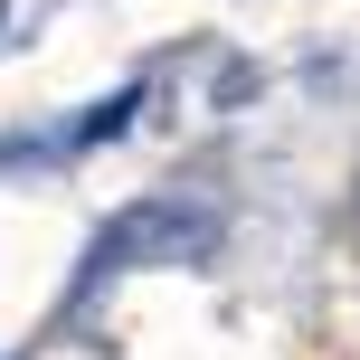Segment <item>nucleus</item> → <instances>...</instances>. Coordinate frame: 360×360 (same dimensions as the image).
Here are the masks:
<instances>
[{"label":"nucleus","instance_id":"1","mask_svg":"<svg viewBox=\"0 0 360 360\" xmlns=\"http://www.w3.org/2000/svg\"><path fill=\"white\" fill-rule=\"evenodd\" d=\"M218 247V209L209 199H143V209H124L105 237H95V256H86V275H76V304L86 294H105V275H124V266H190V256H209Z\"/></svg>","mask_w":360,"mask_h":360}]
</instances>
